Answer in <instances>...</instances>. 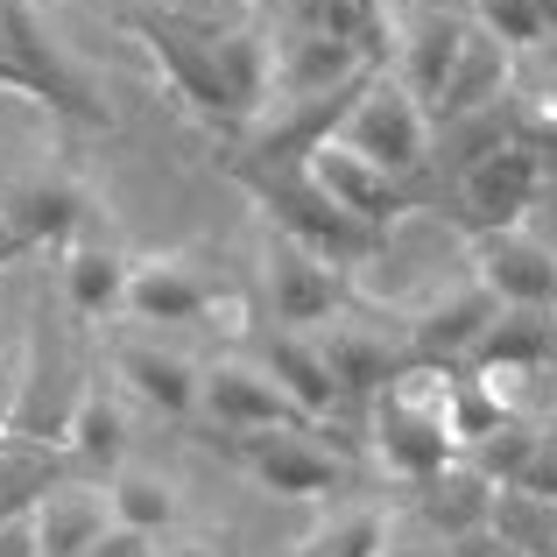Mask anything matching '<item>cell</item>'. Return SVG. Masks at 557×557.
Here are the masks:
<instances>
[{
  "label": "cell",
  "instance_id": "cell-1",
  "mask_svg": "<svg viewBox=\"0 0 557 557\" xmlns=\"http://www.w3.org/2000/svg\"><path fill=\"white\" fill-rule=\"evenodd\" d=\"M127 36L149 50V64L163 71V85L184 99L190 121L219 127V135H240L269 113V92H275V42L261 22H240V28H190V22H170V14H141V8H121Z\"/></svg>",
  "mask_w": 557,
  "mask_h": 557
},
{
  "label": "cell",
  "instance_id": "cell-2",
  "mask_svg": "<svg viewBox=\"0 0 557 557\" xmlns=\"http://www.w3.org/2000/svg\"><path fill=\"white\" fill-rule=\"evenodd\" d=\"M374 451L409 487L445 473V466L459 459V437H451V374H437V368L395 374L388 388L374 395Z\"/></svg>",
  "mask_w": 557,
  "mask_h": 557
},
{
  "label": "cell",
  "instance_id": "cell-3",
  "mask_svg": "<svg viewBox=\"0 0 557 557\" xmlns=\"http://www.w3.org/2000/svg\"><path fill=\"white\" fill-rule=\"evenodd\" d=\"M233 177L261 198V212H269L275 233H289L297 247H311L318 261H332V269H354V261H368L381 247V233H368L360 219H346L325 190L304 177V163H240Z\"/></svg>",
  "mask_w": 557,
  "mask_h": 557
},
{
  "label": "cell",
  "instance_id": "cell-4",
  "mask_svg": "<svg viewBox=\"0 0 557 557\" xmlns=\"http://www.w3.org/2000/svg\"><path fill=\"white\" fill-rule=\"evenodd\" d=\"M332 141H346L354 156H368L374 170H388V177L417 184L423 163H431V149H437V121L423 113V99H409L403 85H395V71H374L368 92L346 107V121H339Z\"/></svg>",
  "mask_w": 557,
  "mask_h": 557
},
{
  "label": "cell",
  "instance_id": "cell-5",
  "mask_svg": "<svg viewBox=\"0 0 557 557\" xmlns=\"http://www.w3.org/2000/svg\"><path fill=\"white\" fill-rule=\"evenodd\" d=\"M0 57L14 64V78L28 85V99H36V107L64 113V121H78V127H99V121H107V107L92 99L85 71L71 64V50L57 42V28L42 22L36 0H0Z\"/></svg>",
  "mask_w": 557,
  "mask_h": 557
},
{
  "label": "cell",
  "instance_id": "cell-6",
  "mask_svg": "<svg viewBox=\"0 0 557 557\" xmlns=\"http://www.w3.org/2000/svg\"><path fill=\"white\" fill-rule=\"evenodd\" d=\"M536 190H544V149H530L522 135H494L480 156L459 163V226L473 233H508L530 219Z\"/></svg>",
  "mask_w": 557,
  "mask_h": 557
},
{
  "label": "cell",
  "instance_id": "cell-7",
  "mask_svg": "<svg viewBox=\"0 0 557 557\" xmlns=\"http://www.w3.org/2000/svg\"><path fill=\"white\" fill-rule=\"evenodd\" d=\"M261 289H269V311L283 332H325L346 318V269L318 261L311 247H297L275 226L261 240Z\"/></svg>",
  "mask_w": 557,
  "mask_h": 557
},
{
  "label": "cell",
  "instance_id": "cell-8",
  "mask_svg": "<svg viewBox=\"0 0 557 557\" xmlns=\"http://www.w3.org/2000/svg\"><path fill=\"white\" fill-rule=\"evenodd\" d=\"M240 473L283 502H332L346 487V459L318 445V431H261V437H226Z\"/></svg>",
  "mask_w": 557,
  "mask_h": 557
},
{
  "label": "cell",
  "instance_id": "cell-9",
  "mask_svg": "<svg viewBox=\"0 0 557 557\" xmlns=\"http://www.w3.org/2000/svg\"><path fill=\"white\" fill-rule=\"evenodd\" d=\"M466 36H473V22L451 14L445 0H409V8L395 14V85H403L409 99H423V113L445 99L451 71H459V57H466Z\"/></svg>",
  "mask_w": 557,
  "mask_h": 557
},
{
  "label": "cell",
  "instance_id": "cell-10",
  "mask_svg": "<svg viewBox=\"0 0 557 557\" xmlns=\"http://www.w3.org/2000/svg\"><path fill=\"white\" fill-rule=\"evenodd\" d=\"M198 409L219 423L226 437H261V431H318L283 388H275L269 368L255 360H212L198 374Z\"/></svg>",
  "mask_w": 557,
  "mask_h": 557
},
{
  "label": "cell",
  "instance_id": "cell-11",
  "mask_svg": "<svg viewBox=\"0 0 557 557\" xmlns=\"http://www.w3.org/2000/svg\"><path fill=\"white\" fill-rule=\"evenodd\" d=\"M304 177L325 190L332 205H339L346 219H360L368 233H388L403 212H417V184L388 177V170H374L368 156H354L346 141H318L311 156H304Z\"/></svg>",
  "mask_w": 557,
  "mask_h": 557
},
{
  "label": "cell",
  "instance_id": "cell-12",
  "mask_svg": "<svg viewBox=\"0 0 557 557\" xmlns=\"http://www.w3.org/2000/svg\"><path fill=\"white\" fill-rule=\"evenodd\" d=\"M466 247H473V283L502 311H557V255L536 233H473Z\"/></svg>",
  "mask_w": 557,
  "mask_h": 557
},
{
  "label": "cell",
  "instance_id": "cell-13",
  "mask_svg": "<svg viewBox=\"0 0 557 557\" xmlns=\"http://www.w3.org/2000/svg\"><path fill=\"white\" fill-rule=\"evenodd\" d=\"M212 311H219V275L190 255L135 261V275H127V318L135 325H198Z\"/></svg>",
  "mask_w": 557,
  "mask_h": 557
},
{
  "label": "cell",
  "instance_id": "cell-14",
  "mask_svg": "<svg viewBox=\"0 0 557 557\" xmlns=\"http://www.w3.org/2000/svg\"><path fill=\"white\" fill-rule=\"evenodd\" d=\"M494 311H502V304L466 275V289H451V297L423 304V311L409 318V360H417V368H437V374H459L466 360H473L480 332L494 325Z\"/></svg>",
  "mask_w": 557,
  "mask_h": 557
},
{
  "label": "cell",
  "instance_id": "cell-15",
  "mask_svg": "<svg viewBox=\"0 0 557 557\" xmlns=\"http://www.w3.org/2000/svg\"><path fill=\"white\" fill-rule=\"evenodd\" d=\"M0 219L14 226L22 247H71L92 226V198H85V184L64 177V170H36V177H22L0 198Z\"/></svg>",
  "mask_w": 557,
  "mask_h": 557
},
{
  "label": "cell",
  "instance_id": "cell-16",
  "mask_svg": "<svg viewBox=\"0 0 557 557\" xmlns=\"http://www.w3.org/2000/svg\"><path fill=\"white\" fill-rule=\"evenodd\" d=\"M374 78V64L360 50H346V42L332 36H304V28H289L283 42H275V107H311V99H332L346 92V85Z\"/></svg>",
  "mask_w": 557,
  "mask_h": 557
},
{
  "label": "cell",
  "instance_id": "cell-17",
  "mask_svg": "<svg viewBox=\"0 0 557 557\" xmlns=\"http://www.w3.org/2000/svg\"><path fill=\"white\" fill-rule=\"evenodd\" d=\"M113 381H121L141 409H156V417H190V409H198V368H190L184 354H170L163 339H149V332L113 339Z\"/></svg>",
  "mask_w": 557,
  "mask_h": 557
},
{
  "label": "cell",
  "instance_id": "cell-18",
  "mask_svg": "<svg viewBox=\"0 0 557 557\" xmlns=\"http://www.w3.org/2000/svg\"><path fill=\"white\" fill-rule=\"evenodd\" d=\"M557 368V311H494V325L480 332L466 374H502V381H530Z\"/></svg>",
  "mask_w": 557,
  "mask_h": 557
},
{
  "label": "cell",
  "instance_id": "cell-19",
  "mask_svg": "<svg viewBox=\"0 0 557 557\" xmlns=\"http://www.w3.org/2000/svg\"><path fill=\"white\" fill-rule=\"evenodd\" d=\"M36 536H42V557H85L99 536L113 530V502L99 480H57L36 508Z\"/></svg>",
  "mask_w": 557,
  "mask_h": 557
},
{
  "label": "cell",
  "instance_id": "cell-20",
  "mask_svg": "<svg viewBox=\"0 0 557 557\" xmlns=\"http://www.w3.org/2000/svg\"><path fill=\"white\" fill-rule=\"evenodd\" d=\"M127 275H135V261L99 233H78L64 247V304L78 318H92V325L99 318H127Z\"/></svg>",
  "mask_w": 557,
  "mask_h": 557
},
{
  "label": "cell",
  "instance_id": "cell-21",
  "mask_svg": "<svg viewBox=\"0 0 557 557\" xmlns=\"http://www.w3.org/2000/svg\"><path fill=\"white\" fill-rule=\"evenodd\" d=\"M289 28L346 42L374 71H388V50H395V8L388 0H289Z\"/></svg>",
  "mask_w": 557,
  "mask_h": 557
},
{
  "label": "cell",
  "instance_id": "cell-22",
  "mask_svg": "<svg viewBox=\"0 0 557 557\" xmlns=\"http://www.w3.org/2000/svg\"><path fill=\"white\" fill-rule=\"evenodd\" d=\"M502 99H508V50L473 28V36H466L459 71H451V85H445V99L431 107V121H451V127H466V121H502Z\"/></svg>",
  "mask_w": 557,
  "mask_h": 557
},
{
  "label": "cell",
  "instance_id": "cell-23",
  "mask_svg": "<svg viewBox=\"0 0 557 557\" xmlns=\"http://www.w3.org/2000/svg\"><path fill=\"white\" fill-rule=\"evenodd\" d=\"M318 346H325V360H332V381H339V395H381L395 374L417 368V360H409V346H388L381 332L354 325V318L325 325V332H318Z\"/></svg>",
  "mask_w": 557,
  "mask_h": 557
},
{
  "label": "cell",
  "instance_id": "cell-24",
  "mask_svg": "<svg viewBox=\"0 0 557 557\" xmlns=\"http://www.w3.org/2000/svg\"><path fill=\"white\" fill-rule=\"evenodd\" d=\"M494 480L480 473L473 459H451L445 473H431L417 487V508H423V522H431L445 544H459V536H473V530H487V516H494Z\"/></svg>",
  "mask_w": 557,
  "mask_h": 557
},
{
  "label": "cell",
  "instance_id": "cell-25",
  "mask_svg": "<svg viewBox=\"0 0 557 557\" xmlns=\"http://www.w3.org/2000/svg\"><path fill=\"white\" fill-rule=\"evenodd\" d=\"M64 459L78 473H121L127 466V409L107 381H85L78 409H71V431H64Z\"/></svg>",
  "mask_w": 557,
  "mask_h": 557
},
{
  "label": "cell",
  "instance_id": "cell-26",
  "mask_svg": "<svg viewBox=\"0 0 557 557\" xmlns=\"http://www.w3.org/2000/svg\"><path fill=\"white\" fill-rule=\"evenodd\" d=\"M261 368L275 374V388H283V395H289V403H297L311 423H325L332 409L346 403L339 381H332L325 346H318V332H275V346H269V360H261Z\"/></svg>",
  "mask_w": 557,
  "mask_h": 557
},
{
  "label": "cell",
  "instance_id": "cell-27",
  "mask_svg": "<svg viewBox=\"0 0 557 557\" xmlns=\"http://www.w3.org/2000/svg\"><path fill=\"white\" fill-rule=\"evenodd\" d=\"M107 502H113V522H121V530H141V536H156V544H163L184 516L177 487H170L163 473H149V466H121V473L107 480Z\"/></svg>",
  "mask_w": 557,
  "mask_h": 557
},
{
  "label": "cell",
  "instance_id": "cell-28",
  "mask_svg": "<svg viewBox=\"0 0 557 557\" xmlns=\"http://www.w3.org/2000/svg\"><path fill=\"white\" fill-rule=\"evenodd\" d=\"M388 516L368 502H339L325 522H318L311 536H304V550L297 557H388Z\"/></svg>",
  "mask_w": 557,
  "mask_h": 557
},
{
  "label": "cell",
  "instance_id": "cell-29",
  "mask_svg": "<svg viewBox=\"0 0 557 557\" xmlns=\"http://www.w3.org/2000/svg\"><path fill=\"white\" fill-rule=\"evenodd\" d=\"M487 530L508 536V544L530 550V557H557V502H536V494H522V487H502L494 494Z\"/></svg>",
  "mask_w": 557,
  "mask_h": 557
},
{
  "label": "cell",
  "instance_id": "cell-30",
  "mask_svg": "<svg viewBox=\"0 0 557 557\" xmlns=\"http://www.w3.org/2000/svg\"><path fill=\"white\" fill-rule=\"evenodd\" d=\"M57 480H64V473H57V451L8 445V437H0V522H8V516H28V508L57 487Z\"/></svg>",
  "mask_w": 557,
  "mask_h": 557
},
{
  "label": "cell",
  "instance_id": "cell-31",
  "mask_svg": "<svg viewBox=\"0 0 557 557\" xmlns=\"http://www.w3.org/2000/svg\"><path fill=\"white\" fill-rule=\"evenodd\" d=\"M473 28L480 36H494L502 50H530V42H544V14H536V0H473Z\"/></svg>",
  "mask_w": 557,
  "mask_h": 557
},
{
  "label": "cell",
  "instance_id": "cell-32",
  "mask_svg": "<svg viewBox=\"0 0 557 557\" xmlns=\"http://www.w3.org/2000/svg\"><path fill=\"white\" fill-rule=\"evenodd\" d=\"M141 14H170V22H190V28H240L255 22V0H127Z\"/></svg>",
  "mask_w": 557,
  "mask_h": 557
},
{
  "label": "cell",
  "instance_id": "cell-33",
  "mask_svg": "<svg viewBox=\"0 0 557 557\" xmlns=\"http://www.w3.org/2000/svg\"><path fill=\"white\" fill-rule=\"evenodd\" d=\"M508 487L536 494V502H557V423H536V445H530V459H522V473L508 480Z\"/></svg>",
  "mask_w": 557,
  "mask_h": 557
},
{
  "label": "cell",
  "instance_id": "cell-34",
  "mask_svg": "<svg viewBox=\"0 0 557 557\" xmlns=\"http://www.w3.org/2000/svg\"><path fill=\"white\" fill-rule=\"evenodd\" d=\"M85 557H156V536H141V530H121V522H113L107 536H99L92 550Z\"/></svg>",
  "mask_w": 557,
  "mask_h": 557
},
{
  "label": "cell",
  "instance_id": "cell-35",
  "mask_svg": "<svg viewBox=\"0 0 557 557\" xmlns=\"http://www.w3.org/2000/svg\"><path fill=\"white\" fill-rule=\"evenodd\" d=\"M0 557H42L36 516H8V522H0Z\"/></svg>",
  "mask_w": 557,
  "mask_h": 557
},
{
  "label": "cell",
  "instance_id": "cell-36",
  "mask_svg": "<svg viewBox=\"0 0 557 557\" xmlns=\"http://www.w3.org/2000/svg\"><path fill=\"white\" fill-rule=\"evenodd\" d=\"M445 557H530V550H516L508 536H494V530H473V536H459Z\"/></svg>",
  "mask_w": 557,
  "mask_h": 557
},
{
  "label": "cell",
  "instance_id": "cell-37",
  "mask_svg": "<svg viewBox=\"0 0 557 557\" xmlns=\"http://www.w3.org/2000/svg\"><path fill=\"white\" fill-rule=\"evenodd\" d=\"M0 92H8V99H28V85L14 78V64H8V57H0ZM28 107H36V99H28Z\"/></svg>",
  "mask_w": 557,
  "mask_h": 557
},
{
  "label": "cell",
  "instance_id": "cell-38",
  "mask_svg": "<svg viewBox=\"0 0 557 557\" xmlns=\"http://www.w3.org/2000/svg\"><path fill=\"white\" fill-rule=\"evenodd\" d=\"M156 557H205V544H170V536H163V544H156Z\"/></svg>",
  "mask_w": 557,
  "mask_h": 557
},
{
  "label": "cell",
  "instance_id": "cell-39",
  "mask_svg": "<svg viewBox=\"0 0 557 557\" xmlns=\"http://www.w3.org/2000/svg\"><path fill=\"white\" fill-rule=\"evenodd\" d=\"M536 14H544V28L557 36V0H536Z\"/></svg>",
  "mask_w": 557,
  "mask_h": 557
},
{
  "label": "cell",
  "instance_id": "cell-40",
  "mask_svg": "<svg viewBox=\"0 0 557 557\" xmlns=\"http://www.w3.org/2000/svg\"><path fill=\"white\" fill-rule=\"evenodd\" d=\"M255 8H275V0H255Z\"/></svg>",
  "mask_w": 557,
  "mask_h": 557
},
{
  "label": "cell",
  "instance_id": "cell-41",
  "mask_svg": "<svg viewBox=\"0 0 557 557\" xmlns=\"http://www.w3.org/2000/svg\"><path fill=\"white\" fill-rule=\"evenodd\" d=\"M388 557H409V550H388Z\"/></svg>",
  "mask_w": 557,
  "mask_h": 557
}]
</instances>
